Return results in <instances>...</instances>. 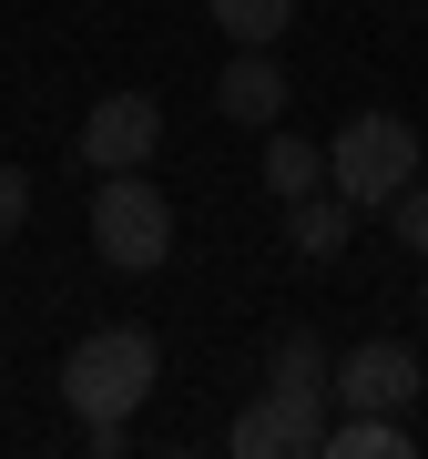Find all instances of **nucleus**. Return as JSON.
<instances>
[{
	"mask_svg": "<svg viewBox=\"0 0 428 459\" xmlns=\"http://www.w3.org/2000/svg\"><path fill=\"white\" fill-rule=\"evenodd\" d=\"M153 377H164L153 327H92V337H72V358H62V409L72 419H133L153 398Z\"/></svg>",
	"mask_w": 428,
	"mask_h": 459,
	"instance_id": "f257e3e1",
	"label": "nucleus"
},
{
	"mask_svg": "<svg viewBox=\"0 0 428 459\" xmlns=\"http://www.w3.org/2000/svg\"><path fill=\"white\" fill-rule=\"evenodd\" d=\"M316 439H327V398H296V388H265L255 409L225 429L235 459H316Z\"/></svg>",
	"mask_w": 428,
	"mask_h": 459,
	"instance_id": "423d86ee",
	"label": "nucleus"
},
{
	"mask_svg": "<svg viewBox=\"0 0 428 459\" xmlns=\"http://www.w3.org/2000/svg\"><path fill=\"white\" fill-rule=\"evenodd\" d=\"M418 153H428V143H418L408 113H357V123L327 143V184H337L357 214H388V195L418 184Z\"/></svg>",
	"mask_w": 428,
	"mask_h": 459,
	"instance_id": "f03ea898",
	"label": "nucleus"
},
{
	"mask_svg": "<svg viewBox=\"0 0 428 459\" xmlns=\"http://www.w3.org/2000/svg\"><path fill=\"white\" fill-rule=\"evenodd\" d=\"M316 184H327V143H306V133H276V123H265V195L296 204V195H316Z\"/></svg>",
	"mask_w": 428,
	"mask_h": 459,
	"instance_id": "9d476101",
	"label": "nucleus"
},
{
	"mask_svg": "<svg viewBox=\"0 0 428 459\" xmlns=\"http://www.w3.org/2000/svg\"><path fill=\"white\" fill-rule=\"evenodd\" d=\"M82 449H92V459H123V449H133V419H82Z\"/></svg>",
	"mask_w": 428,
	"mask_h": 459,
	"instance_id": "2eb2a0df",
	"label": "nucleus"
},
{
	"mask_svg": "<svg viewBox=\"0 0 428 459\" xmlns=\"http://www.w3.org/2000/svg\"><path fill=\"white\" fill-rule=\"evenodd\" d=\"M316 459H408V419L398 409H347L327 439H316Z\"/></svg>",
	"mask_w": 428,
	"mask_h": 459,
	"instance_id": "1a4fd4ad",
	"label": "nucleus"
},
{
	"mask_svg": "<svg viewBox=\"0 0 428 459\" xmlns=\"http://www.w3.org/2000/svg\"><path fill=\"white\" fill-rule=\"evenodd\" d=\"M418 388H428V377H418V347H398V337H367V347H347V358L327 368V398H337V409H398V419H408Z\"/></svg>",
	"mask_w": 428,
	"mask_h": 459,
	"instance_id": "39448f33",
	"label": "nucleus"
},
{
	"mask_svg": "<svg viewBox=\"0 0 428 459\" xmlns=\"http://www.w3.org/2000/svg\"><path fill=\"white\" fill-rule=\"evenodd\" d=\"M92 255L113 265V276H153V265L174 255V204L153 174H102L92 195Z\"/></svg>",
	"mask_w": 428,
	"mask_h": 459,
	"instance_id": "7ed1b4c3",
	"label": "nucleus"
},
{
	"mask_svg": "<svg viewBox=\"0 0 428 459\" xmlns=\"http://www.w3.org/2000/svg\"><path fill=\"white\" fill-rule=\"evenodd\" d=\"M164 153V102L153 92H102L82 113V164L92 174H143Z\"/></svg>",
	"mask_w": 428,
	"mask_h": 459,
	"instance_id": "20e7f679",
	"label": "nucleus"
},
{
	"mask_svg": "<svg viewBox=\"0 0 428 459\" xmlns=\"http://www.w3.org/2000/svg\"><path fill=\"white\" fill-rule=\"evenodd\" d=\"M204 21L225 41H286L296 31V0H204Z\"/></svg>",
	"mask_w": 428,
	"mask_h": 459,
	"instance_id": "f8f14e48",
	"label": "nucleus"
},
{
	"mask_svg": "<svg viewBox=\"0 0 428 459\" xmlns=\"http://www.w3.org/2000/svg\"><path fill=\"white\" fill-rule=\"evenodd\" d=\"M418 316H428V286H418Z\"/></svg>",
	"mask_w": 428,
	"mask_h": 459,
	"instance_id": "dca6fc26",
	"label": "nucleus"
},
{
	"mask_svg": "<svg viewBox=\"0 0 428 459\" xmlns=\"http://www.w3.org/2000/svg\"><path fill=\"white\" fill-rule=\"evenodd\" d=\"M21 225H31V174H21V164H0V246H11Z\"/></svg>",
	"mask_w": 428,
	"mask_h": 459,
	"instance_id": "4468645a",
	"label": "nucleus"
},
{
	"mask_svg": "<svg viewBox=\"0 0 428 459\" xmlns=\"http://www.w3.org/2000/svg\"><path fill=\"white\" fill-rule=\"evenodd\" d=\"M347 235H357V204H347L337 184H316V195L286 204V246H296L306 265H337V255H347Z\"/></svg>",
	"mask_w": 428,
	"mask_h": 459,
	"instance_id": "6e6552de",
	"label": "nucleus"
},
{
	"mask_svg": "<svg viewBox=\"0 0 428 459\" xmlns=\"http://www.w3.org/2000/svg\"><path fill=\"white\" fill-rule=\"evenodd\" d=\"M327 337H316V327H286L276 347H265V388H296V398H327Z\"/></svg>",
	"mask_w": 428,
	"mask_h": 459,
	"instance_id": "9b49d317",
	"label": "nucleus"
},
{
	"mask_svg": "<svg viewBox=\"0 0 428 459\" xmlns=\"http://www.w3.org/2000/svg\"><path fill=\"white\" fill-rule=\"evenodd\" d=\"M214 113L225 123H286V62H276V41H235V62H214Z\"/></svg>",
	"mask_w": 428,
	"mask_h": 459,
	"instance_id": "0eeeda50",
	"label": "nucleus"
},
{
	"mask_svg": "<svg viewBox=\"0 0 428 459\" xmlns=\"http://www.w3.org/2000/svg\"><path fill=\"white\" fill-rule=\"evenodd\" d=\"M388 235H398V246H408V255L428 265V174L408 184V195H388Z\"/></svg>",
	"mask_w": 428,
	"mask_h": 459,
	"instance_id": "ddd939ff",
	"label": "nucleus"
}]
</instances>
